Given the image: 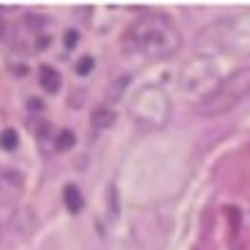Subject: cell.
Here are the masks:
<instances>
[{"label":"cell","instance_id":"cell-7","mask_svg":"<svg viewBox=\"0 0 250 250\" xmlns=\"http://www.w3.org/2000/svg\"><path fill=\"white\" fill-rule=\"evenodd\" d=\"M40 85H43V90H48V93H58L60 90V75H58V70L50 68V65L40 68Z\"/></svg>","mask_w":250,"mask_h":250},{"label":"cell","instance_id":"cell-11","mask_svg":"<svg viewBox=\"0 0 250 250\" xmlns=\"http://www.w3.org/2000/svg\"><path fill=\"white\" fill-rule=\"evenodd\" d=\"M93 65H95V60H93L90 55H83V58L75 62V73H78V75H88V73L93 70Z\"/></svg>","mask_w":250,"mask_h":250},{"label":"cell","instance_id":"cell-6","mask_svg":"<svg viewBox=\"0 0 250 250\" xmlns=\"http://www.w3.org/2000/svg\"><path fill=\"white\" fill-rule=\"evenodd\" d=\"M62 203L70 213H80L83 210V193L78 190V185H65L62 188Z\"/></svg>","mask_w":250,"mask_h":250},{"label":"cell","instance_id":"cell-8","mask_svg":"<svg viewBox=\"0 0 250 250\" xmlns=\"http://www.w3.org/2000/svg\"><path fill=\"white\" fill-rule=\"evenodd\" d=\"M73 145H75V133H73V130L65 128V130L58 133V138H55V148H58V150H70Z\"/></svg>","mask_w":250,"mask_h":250},{"label":"cell","instance_id":"cell-2","mask_svg":"<svg viewBox=\"0 0 250 250\" xmlns=\"http://www.w3.org/2000/svg\"><path fill=\"white\" fill-rule=\"evenodd\" d=\"M248 95H250V68H240L233 75H228L220 85L200 103L198 110H200V115H223V113H230Z\"/></svg>","mask_w":250,"mask_h":250},{"label":"cell","instance_id":"cell-9","mask_svg":"<svg viewBox=\"0 0 250 250\" xmlns=\"http://www.w3.org/2000/svg\"><path fill=\"white\" fill-rule=\"evenodd\" d=\"M18 143H20V138H18V133H15L13 128H8V130L0 133V148H3V150H15Z\"/></svg>","mask_w":250,"mask_h":250},{"label":"cell","instance_id":"cell-4","mask_svg":"<svg viewBox=\"0 0 250 250\" xmlns=\"http://www.w3.org/2000/svg\"><path fill=\"white\" fill-rule=\"evenodd\" d=\"M10 228L15 230L18 238H30V233L35 230V215L28 210V208H23V210H18V213L13 215Z\"/></svg>","mask_w":250,"mask_h":250},{"label":"cell","instance_id":"cell-1","mask_svg":"<svg viewBox=\"0 0 250 250\" xmlns=\"http://www.w3.org/2000/svg\"><path fill=\"white\" fill-rule=\"evenodd\" d=\"M123 45L145 60H165L180 50V33L168 15L148 13L130 25Z\"/></svg>","mask_w":250,"mask_h":250},{"label":"cell","instance_id":"cell-10","mask_svg":"<svg viewBox=\"0 0 250 250\" xmlns=\"http://www.w3.org/2000/svg\"><path fill=\"white\" fill-rule=\"evenodd\" d=\"M128 83H130V78H128V75L118 78V80L113 83V85L108 88V100H118V98H120V90H123V88H128Z\"/></svg>","mask_w":250,"mask_h":250},{"label":"cell","instance_id":"cell-3","mask_svg":"<svg viewBox=\"0 0 250 250\" xmlns=\"http://www.w3.org/2000/svg\"><path fill=\"white\" fill-rule=\"evenodd\" d=\"M168 98H165V93L155 90V88H143L135 100H133V115L143 123V125H150V128H158V125H163L165 120H168Z\"/></svg>","mask_w":250,"mask_h":250},{"label":"cell","instance_id":"cell-12","mask_svg":"<svg viewBox=\"0 0 250 250\" xmlns=\"http://www.w3.org/2000/svg\"><path fill=\"white\" fill-rule=\"evenodd\" d=\"M28 108H30V113H43L45 110V105H43V100H40V98H30Z\"/></svg>","mask_w":250,"mask_h":250},{"label":"cell","instance_id":"cell-13","mask_svg":"<svg viewBox=\"0 0 250 250\" xmlns=\"http://www.w3.org/2000/svg\"><path fill=\"white\" fill-rule=\"evenodd\" d=\"M75 45H78V30H70V33L65 35V48H68V50H73Z\"/></svg>","mask_w":250,"mask_h":250},{"label":"cell","instance_id":"cell-5","mask_svg":"<svg viewBox=\"0 0 250 250\" xmlns=\"http://www.w3.org/2000/svg\"><path fill=\"white\" fill-rule=\"evenodd\" d=\"M90 123L95 130H108L110 125L115 123V110H110L108 105H98L90 115Z\"/></svg>","mask_w":250,"mask_h":250}]
</instances>
